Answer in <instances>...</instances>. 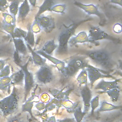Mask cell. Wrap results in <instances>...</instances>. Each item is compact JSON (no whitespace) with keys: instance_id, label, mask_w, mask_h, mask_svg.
Segmentation results:
<instances>
[{"instance_id":"c3c4849f","label":"cell","mask_w":122,"mask_h":122,"mask_svg":"<svg viewBox=\"0 0 122 122\" xmlns=\"http://www.w3.org/2000/svg\"><path fill=\"white\" fill-rule=\"evenodd\" d=\"M110 2L112 3L117 4L121 7L122 6V0H111Z\"/></svg>"},{"instance_id":"e575fe53","label":"cell","mask_w":122,"mask_h":122,"mask_svg":"<svg viewBox=\"0 0 122 122\" xmlns=\"http://www.w3.org/2000/svg\"><path fill=\"white\" fill-rule=\"evenodd\" d=\"M2 15L4 18V23L15 24L16 18H14L12 15L7 13H3Z\"/></svg>"},{"instance_id":"4316f807","label":"cell","mask_w":122,"mask_h":122,"mask_svg":"<svg viewBox=\"0 0 122 122\" xmlns=\"http://www.w3.org/2000/svg\"><path fill=\"white\" fill-rule=\"evenodd\" d=\"M34 33L31 31L30 29V26L28 28V31L26 37L24 38V40L26 43L29 44L31 47H34L35 45V38Z\"/></svg>"},{"instance_id":"8992f818","label":"cell","mask_w":122,"mask_h":122,"mask_svg":"<svg viewBox=\"0 0 122 122\" xmlns=\"http://www.w3.org/2000/svg\"><path fill=\"white\" fill-rule=\"evenodd\" d=\"M35 76L37 82L41 84L50 83L54 79L52 69L47 64L40 66L35 73Z\"/></svg>"},{"instance_id":"30bf717a","label":"cell","mask_w":122,"mask_h":122,"mask_svg":"<svg viewBox=\"0 0 122 122\" xmlns=\"http://www.w3.org/2000/svg\"><path fill=\"white\" fill-rule=\"evenodd\" d=\"M39 23L41 29L45 32H51L55 28V22L54 19L45 16H40L35 19Z\"/></svg>"},{"instance_id":"44dd1931","label":"cell","mask_w":122,"mask_h":122,"mask_svg":"<svg viewBox=\"0 0 122 122\" xmlns=\"http://www.w3.org/2000/svg\"><path fill=\"white\" fill-rule=\"evenodd\" d=\"M30 10V6L28 0H24L18 9V18L21 19H24Z\"/></svg>"},{"instance_id":"9a60e30c","label":"cell","mask_w":122,"mask_h":122,"mask_svg":"<svg viewBox=\"0 0 122 122\" xmlns=\"http://www.w3.org/2000/svg\"><path fill=\"white\" fill-rule=\"evenodd\" d=\"M65 88L61 90L50 88L48 89V92L55 99L62 100H69V95L73 89H69L65 91H64L63 90Z\"/></svg>"},{"instance_id":"7c38bea8","label":"cell","mask_w":122,"mask_h":122,"mask_svg":"<svg viewBox=\"0 0 122 122\" xmlns=\"http://www.w3.org/2000/svg\"><path fill=\"white\" fill-rule=\"evenodd\" d=\"M87 59L88 58L86 56H75L71 57L69 60L68 63L73 65L79 70L93 67V66L89 64Z\"/></svg>"},{"instance_id":"f907efd6","label":"cell","mask_w":122,"mask_h":122,"mask_svg":"<svg viewBox=\"0 0 122 122\" xmlns=\"http://www.w3.org/2000/svg\"><path fill=\"white\" fill-rule=\"evenodd\" d=\"M46 122H56V119L55 116H52L49 117Z\"/></svg>"},{"instance_id":"ffe728a7","label":"cell","mask_w":122,"mask_h":122,"mask_svg":"<svg viewBox=\"0 0 122 122\" xmlns=\"http://www.w3.org/2000/svg\"><path fill=\"white\" fill-rule=\"evenodd\" d=\"M12 80L11 85L13 86L22 85L24 81V72L22 69L16 72L13 73L12 75Z\"/></svg>"},{"instance_id":"f5cc1de1","label":"cell","mask_w":122,"mask_h":122,"mask_svg":"<svg viewBox=\"0 0 122 122\" xmlns=\"http://www.w3.org/2000/svg\"><path fill=\"white\" fill-rule=\"evenodd\" d=\"M36 1H37V0H29V2L30 4L33 7H35L36 4Z\"/></svg>"},{"instance_id":"5b68a950","label":"cell","mask_w":122,"mask_h":122,"mask_svg":"<svg viewBox=\"0 0 122 122\" xmlns=\"http://www.w3.org/2000/svg\"><path fill=\"white\" fill-rule=\"evenodd\" d=\"M88 36L92 43L102 40H109L116 42L119 41V39L109 35L98 26H91L89 30Z\"/></svg>"},{"instance_id":"ac0fdd59","label":"cell","mask_w":122,"mask_h":122,"mask_svg":"<svg viewBox=\"0 0 122 122\" xmlns=\"http://www.w3.org/2000/svg\"><path fill=\"white\" fill-rule=\"evenodd\" d=\"M55 5V0H44L42 4L39 7V10L35 17V19L41 16L46 11H50L52 7Z\"/></svg>"},{"instance_id":"680465c9","label":"cell","mask_w":122,"mask_h":122,"mask_svg":"<svg viewBox=\"0 0 122 122\" xmlns=\"http://www.w3.org/2000/svg\"><path fill=\"white\" fill-rule=\"evenodd\" d=\"M20 122H23V121H20Z\"/></svg>"},{"instance_id":"1f68e13d","label":"cell","mask_w":122,"mask_h":122,"mask_svg":"<svg viewBox=\"0 0 122 122\" xmlns=\"http://www.w3.org/2000/svg\"><path fill=\"white\" fill-rule=\"evenodd\" d=\"M27 34V31L19 28H15L13 33L12 35V38L24 39Z\"/></svg>"},{"instance_id":"ba28073f","label":"cell","mask_w":122,"mask_h":122,"mask_svg":"<svg viewBox=\"0 0 122 122\" xmlns=\"http://www.w3.org/2000/svg\"><path fill=\"white\" fill-rule=\"evenodd\" d=\"M74 4L81 9L82 10L88 15H94L98 17L100 19V22L103 24L104 21V16L98 10V8L93 4H84L80 2L75 1Z\"/></svg>"},{"instance_id":"2e32d148","label":"cell","mask_w":122,"mask_h":122,"mask_svg":"<svg viewBox=\"0 0 122 122\" xmlns=\"http://www.w3.org/2000/svg\"><path fill=\"white\" fill-rule=\"evenodd\" d=\"M26 45L28 49L29 50L31 54L32 60L35 65L38 66H42L47 64L46 59L43 58L41 55L36 52L31 47L29 44L26 43Z\"/></svg>"},{"instance_id":"91938a15","label":"cell","mask_w":122,"mask_h":122,"mask_svg":"<svg viewBox=\"0 0 122 122\" xmlns=\"http://www.w3.org/2000/svg\"><path fill=\"white\" fill-rule=\"evenodd\" d=\"M99 0V1H101V0Z\"/></svg>"},{"instance_id":"681fc988","label":"cell","mask_w":122,"mask_h":122,"mask_svg":"<svg viewBox=\"0 0 122 122\" xmlns=\"http://www.w3.org/2000/svg\"><path fill=\"white\" fill-rule=\"evenodd\" d=\"M7 4V0H0V7L4 8Z\"/></svg>"},{"instance_id":"b9f144b4","label":"cell","mask_w":122,"mask_h":122,"mask_svg":"<svg viewBox=\"0 0 122 122\" xmlns=\"http://www.w3.org/2000/svg\"><path fill=\"white\" fill-rule=\"evenodd\" d=\"M47 111L45 110H44L43 111L41 112L40 113L38 116L40 117L41 120H42V122H46L48 119L49 118L47 114Z\"/></svg>"},{"instance_id":"d590c367","label":"cell","mask_w":122,"mask_h":122,"mask_svg":"<svg viewBox=\"0 0 122 122\" xmlns=\"http://www.w3.org/2000/svg\"><path fill=\"white\" fill-rule=\"evenodd\" d=\"M15 28V24H7V23H4V24L3 25V30L5 31L8 32L10 34L11 36H12V35L13 33Z\"/></svg>"},{"instance_id":"d4e9b609","label":"cell","mask_w":122,"mask_h":122,"mask_svg":"<svg viewBox=\"0 0 122 122\" xmlns=\"http://www.w3.org/2000/svg\"><path fill=\"white\" fill-rule=\"evenodd\" d=\"M12 75L8 77L0 78V90L1 91H6L10 89Z\"/></svg>"},{"instance_id":"7402d4cb","label":"cell","mask_w":122,"mask_h":122,"mask_svg":"<svg viewBox=\"0 0 122 122\" xmlns=\"http://www.w3.org/2000/svg\"><path fill=\"white\" fill-rule=\"evenodd\" d=\"M121 105H115L112 104L108 103L105 101H102L101 102L99 108L97 110V112H103L106 111H110L115 110L121 109Z\"/></svg>"},{"instance_id":"9c48e42d","label":"cell","mask_w":122,"mask_h":122,"mask_svg":"<svg viewBox=\"0 0 122 122\" xmlns=\"http://www.w3.org/2000/svg\"><path fill=\"white\" fill-rule=\"evenodd\" d=\"M80 94L83 102V112L86 114L90 109V102L92 99V92L88 84L84 85L80 89Z\"/></svg>"},{"instance_id":"ab89813d","label":"cell","mask_w":122,"mask_h":122,"mask_svg":"<svg viewBox=\"0 0 122 122\" xmlns=\"http://www.w3.org/2000/svg\"><path fill=\"white\" fill-rule=\"evenodd\" d=\"M56 108V105L51 101L50 100L47 103H45V106L44 110L48 111H51L54 110Z\"/></svg>"},{"instance_id":"3957f363","label":"cell","mask_w":122,"mask_h":122,"mask_svg":"<svg viewBox=\"0 0 122 122\" xmlns=\"http://www.w3.org/2000/svg\"><path fill=\"white\" fill-rule=\"evenodd\" d=\"M90 20V19H85L68 27L65 26L58 36V44L55 52L56 55H64L68 53V41L72 36L74 35L75 30L82 23Z\"/></svg>"},{"instance_id":"d6986e66","label":"cell","mask_w":122,"mask_h":122,"mask_svg":"<svg viewBox=\"0 0 122 122\" xmlns=\"http://www.w3.org/2000/svg\"><path fill=\"white\" fill-rule=\"evenodd\" d=\"M79 71V70L73 65L68 63L61 72L65 78H69L74 76Z\"/></svg>"},{"instance_id":"f6af8a7d","label":"cell","mask_w":122,"mask_h":122,"mask_svg":"<svg viewBox=\"0 0 122 122\" xmlns=\"http://www.w3.org/2000/svg\"><path fill=\"white\" fill-rule=\"evenodd\" d=\"M35 106L39 111H41L44 110L45 103L42 102H38L35 105Z\"/></svg>"},{"instance_id":"836d02e7","label":"cell","mask_w":122,"mask_h":122,"mask_svg":"<svg viewBox=\"0 0 122 122\" xmlns=\"http://www.w3.org/2000/svg\"><path fill=\"white\" fill-rule=\"evenodd\" d=\"M66 7V6L64 4L54 5L51 8L50 11L63 14L65 12Z\"/></svg>"},{"instance_id":"4dcf8cb0","label":"cell","mask_w":122,"mask_h":122,"mask_svg":"<svg viewBox=\"0 0 122 122\" xmlns=\"http://www.w3.org/2000/svg\"><path fill=\"white\" fill-rule=\"evenodd\" d=\"M20 2L19 0H14L9 6V10L10 14L15 18L18 12Z\"/></svg>"},{"instance_id":"8fae6325","label":"cell","mask_w":122,"mask_h":122,"mask_svg":"<svg viewBox=\"0 0 122 122\" xmlns=\"http://www.w3.org/2000/svg\"><path fill=\"white\" fill-rule=\"evenodd\" d=\"M40 101V99L38 96L35 95V92H32L31 93V96H29L26 101L22 105L21 111L22 112H28L31 118L34 120L37 121V119L33 116L32 109L33 108L34 102H38Z\"/></svg>"},{"instance_id":"74e56055","label":"cell","mask_w":122,"mask_h":122,"mask_svg":"<svg viewBox=\"0 0 122 122\" xmlns=\"http://www.w3.org/2000/svg\"><path fill=\"white\" fill-rule=\"evenodd\" d=\"M30 29L31 31L34 33H38L41 31V28L36 20H34L32 24L30 26Z\"/></svg>"},{"instance_id":"277c9868","label":"cell","mask_w":122,"mask_h":122,"mask_svg":"<svg viewBox=\"0 0 122 122\" xmlns=\"http://www.w3.org/2000/svg\"><path fill=\"white\" fill-rule=\"evenodd\" d=\"M30 59L24 65L19 64L18 66L22 70L24 77V93H23V100L22 101L23 102H24L30 95V92L32 90V88L34 87V75L33 73L29 71L28 69V66L29 62L30 61Z\"/></svg>"},{"instance_id":"60d3db41","label":"cell","mask_w":122,"mask_h":122,"mask_svg":"<svg viewBox=\"0 0 122 122\" xmlns=\"http://www.w3.org/2000/svg\"><path fill=\"white\" fill-rule=\"evenodd\" d=\"M50 98H51L50 96L48 94L46 93H43L41 94L40 100L41 101V102L46 103L50 101V100H51Z\"/></svg>"},{"instance_id":"11a10c76","label":"cell","mask_w":122,"mask_h":122,"mask_svg":"<svg viewBox=\"0 0 122 122\" xmlns=\"http://www.w3.org/2000/svg\"><path fill=\"white\" fill-rule=\"evenodd\" d=\"M0 11H4V8H2L0 7Z\"/></svg>"},{"instance_id":"7a4b0ae2","label":"cell","mask_w":122,"mask_h":122,"mask_svg":"<svg viewBox=\"0 0 122 122\" xmlns=\"http://www.w3.org/2000/svg\"><path fill=\"white\" fill-rule=\"evenodd\" d=\"M22 95V90L13 86L10 94L0 100V110L4 116L11 115L18 110Z\"/></svg>"},{"instance_id":"bcb514c9","label":"cell","mask_w":122,"mask_h":122,"mask_svg":"<svg viewBox=\"0 0 122 122\" xmlns=\"http://www.w3.org/2000/svg\"><path fill=\"white\" fill-rule=\"evenodd\" d=\"M113 29L115 33H120L122 32V25L119 23H116L114 25Z\"/></svg>"},{"instance_id":"816d5d0a","label":"cell","mask_w":122,"mask_h":122,"mask_svg":"<svg viewBox=\"0 0 122 122\" xmlns=\"http://www.w3.org/2000/svg\"><path fill=\"white\" fill-rule=\"evenodd\" d=\"M5 61L3 60H0V71L4 67L5 65Z\"/></svg>"},{"instance_id":"9f6ffc18","label":"cell","mask_w":122,"mask_h":122,"mask_svg":"<svg viewBox=\"0 0 122 122\" xmlns=\"http://www.w3.org/2000/svg\"><path fill=\"white\" fill-rule=\"evenodd\" d=\"M2 50L0 49V57L2 55Z\"/></svg>"},{"instance_id":"6f0895ef","label":"cell","mask_w":122,"mask_h":122,"mask_svg":"<svg viewBox=\"0 0 122 122\" xmlns=\"http://www.w3.org/2000/svg\"><path fill=\"white\" fill-rule=\"evenodd\" d=\"M2 115H3V113L1 112V111L0 110V116H2Z\"/></svg>"},{"instance_id":"7dc6e473","label":"cell","mask_w":122,"mask_h":122,"mask_svg":"<svg viewBox=\"0 0 122 122\" xmlns=\"http://www.w3.org/2000/svg\"><path fill=\"white\" fill-rule=\"evenodd\" d=\"M56 122H76L73 118H66L61 120H56Z\"/></svg>"},{"instance_id":"ee69618b","label":"cell","mask_w":122,"mask_h":122,"mask_svg":"<svg viewBox=\"0 0 122 122\" xmlns=\"http://www.w3.org/2000/svg\"><path fill=\"white\" fill-rule=\"evenodd\" d=\"M20 115H16L10 117L7 122H20Z\"/></svg>"},{"instance_id":"52a82bcc","label":"cell","mask_w":122,"mask_h":122,"mask_svg":"<svg viewBox=\"0 0 122 122\" xmlns=\"http://www.w3.org/2000/svg\"><path fill=\"white\" fill-rule=\"evenodd\" d=\"M85 69L87 72L88 78L90 81L91 88H92L94 82L100 79L113 78L112 75L109 74V72L94 66L91 68H87Z\"/></svg>"},{"instance_id":"484cf974","label":"cell","mask_w":122,"mask_h":122,"mask_svg":"<svg viewBox=\"0 0 122 122\" xmlns=\"http://www.w3.org/2000/svg\"><path fill=\"white\" fill-rule=\"evenodd\" d=\"M104 92L107 94L112 102H117L120 96V90L119 88L112 89Z\"/></svg>"},{"instance_id":"db71d44e","label":"cell","mask_w":122,"mask_h":122,"mask_svg":"<svg viewBox=\"0 0 122 122\" xmlns=\"http://www.w3.org/2000/svg\"><path fill=\"white\" fill-rule=\"evenodd\" d=\"M114 121V118H112L111 119H108L106 120H104L103 121H102L101 122H113Z\"/></svg>"},{"instance_id":"6da1fadb","label":"cell","mask_w":122,"mask_h":122,"mask_svg":"<svg viewBox=\"0 0 122 122\" xmlns=\"http://www.w3.org/2000/svg\"><path fill=\"white\" fill-rule=\"evenodd\" d=\"M84 53L85 56L104 71L109 72L113 70L115 66V62L112 59V54L106 50L89 51Z\"/></svg>"},{"instance_id":"f546056e","label":"cell","mask_w":122,"mask_h":122,"mask_svg":"<svg viewBox=\"0 0 122 122\" xmlns=\"http://www.w3.org/2000/svg\"><path fill=\"white\" fill-rule=\"evenodd\" d=\"M36 52H37V53H38L39 54H40V55H41L42 57H43V58H44L46 59H47L48 60H49V61H51L52 63H53L55 66H56L57 64H58L61 61L60 60H59L58 59L52 57L51 55H49L47 54H46V53H45L44 52H43L42 50H37L36 51H35Z\"/></svg>"},{"instance_id":"f35d334b","label":"cell","mask_w":122,"mask_h":122,"mask_svg":"<svg viewBox=\"0 0 122 122\" xmlns=\"http://www.w3.org/2000/svg\"><path fill=\"white\" fill-rule=\"evenodd\" d=\"M50 100L56 105V107H57V112H58L60 108L62 106V102L64 101L62 100L57 99L54 98L51 99Z\"/></svg>"},{"instance_id":"8d00e7d4","label":"cell","mask_w":122,"mask_h":122,"mask_svg":"<svg viewBox=\"0 0 122 122\" xmlns=\"http://www.w3.org/2000/svg\"><path fill=\"white\" fill-rule=\"evenodd\" d=\"M10 72V65H7L5 66L0 71V78L9 76Z\"/></svg>"},{"instance_id":"f1b7e54d","label":"cell","mask_w":122,"mask_h":122,"mask_svg":"<svg viewBox=\"0 0 122 122\" xmlns=\"http://www.w3.org/2000/svg\"><path fill=\"white\" fill-rule=\"evenodd\" d=\"M80 103L78 102H72L69 100H64L62 103V106L64 107L70 113H72L73 111Z\"/></svg>"},{"instance_id":"7bdbcfd3","label":"cell","mask_w":122,"mask_h":122,"mask_svg":"<svg viewBox=\"0 0 122 122\" xmlns=\"http://www.w3.org/2000/svg\"><path fill=\"white\" fill-rule=\"evenodd\" d=\"M13 58H14V61L17 65L19 64H21V61L20 60V58L19 54L16 51H15L14 52Z\"/></svg>"},{"instance_id":"4fadbf2b","label":"cell","mask_w":122,"mask_h":122,"mask_svg":"<svg viewBox=\"0 0 122 122\" xmlns=\"http://www.w3.org/2000/svg\"><path fill=\"white\" fill-rule=\"evenodd\" d=\"M120 79H115L113 81H106L102 79L94 87L95 90H101L105 92L114 88H119L118 82Z\"/></svg>"},{"instance_id":"603a6c76","label":"cell","mask_w":122,"mask_h":122,"mask_svg":"<svg viewBox=\"0 0 122 122\" xmlns=\"http://www.w3.org/2000/svg\"><path fill=\"white\" fill-rule=\"evenodd\" d=\"M57 47L58 45L55 43L54 39H52L47 41L41 50L46 54L52 55L53 52L57 49Z\"/></svg>"},{"instance_id":"cb8c5ba5","label":"cell","mask_w":122,"mask_h":122,"mask_svg":"<svg viewBox=\"0 0 122 122\" xmlns=\"http://www.w3.org/2000/svg\"><path fill=\"white\" fill-rule=\"evenodd\" d=\"M74 119L76 122H81L83 118L86 113L83 112L81 110V106L79 104L77 107L73 111Z\"/></svg>"},{"instance_id":"d6a6232c","label":"cell","mask_w":122,"mask_h":122,"mask_svg":"<svg viewBox=\"0 0 122 122\" xmlns=\"http://www.w3.org/2000/svg\"><path fill=\"white\" fill-rule=\"evenodd\" d=\"M99 96L98 95L95 96L91 99L90 102V108H91V114L93 115L94 111L99 106Z\"/></svg>"},{"instance_id":"5bb4252c","label":"cell","mask_w":122,"mask_h":122,"mask_svg":"<svg viewBox=\"0 0 122 122\" xmlns=\"http://www.w3.org/2000/svg\"><path fill=\"white\" fill-rule=\"evenodd\" d=\"M91 42L87 33L84 31L79 32L77 35L72 36L68 41V46L72 47L77 43Z\"/></svg>"},{"instance_id":"83f0119b","label":"cell","mask_w":122,"mask_h":122,"mask_svg":"<svg viewBox=\"0 0 122 122\" xmlns=\"http://www.w3.org/2000/svg\"><path fill=\"white\" fill-rule=\"evenodd\" d=\"M77 81L81 86L88 84V75L85 69L81 70L80 73L77 76Z\"/></svg>"},{"instance_id":"e0dca14e","label":"cell","mask_w":122,"mask_h":122,"mask_svg":"<svg viewBox=\"0 0 122 122\" xmlns=\"http://www.w3.org/2000/svg\"><path fill=\"white\" fill-rule=\"evenodd\" d=\"M15 48V51L19 54L26 55L28 54V48L22 39L12 38Z\"/></svg>"}]
</instances>
